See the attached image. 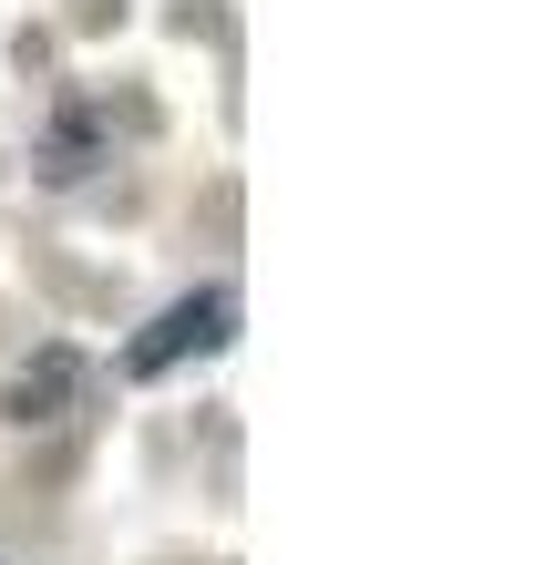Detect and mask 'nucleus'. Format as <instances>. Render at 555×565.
Wrapping results in <instances>:
<instances>
[{"label":"nucleus","mask_w":555,"mask_h":565,"mask_svg":"<svg viewBox=\"0 0 555 565\" xmlns=\"http://www.w3.org/2000/svg\"><path fill=\"white\" fill-rule=\"evenodd\" d=\"M226 329H237V288H195V298H175V309H154L135 340H124V381H166V371H185V360L226 350Z\"/></svg>","instance_id":"1"},{"label":"nucleus","mask_w":555,"mask_h":565,"mask_svg":"<svg viewBox=\"0 0 555 565\" xmlns=\"http://www.w3.org/2000/svg\"><path fill=\"white\" fill-rule=\"evenodd\" d=\"M73 402H83V360H73V350H42V360L11 381V422H62Z\"/></svg>","instance_id":"2"}]
</instances>
